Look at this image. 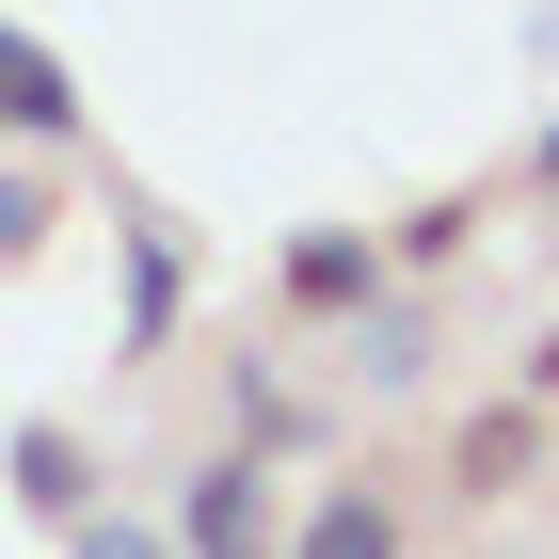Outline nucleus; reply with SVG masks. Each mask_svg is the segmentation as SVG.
<instances>
[{"label":"nucleus","mask_w":559,"mask_h":559,"mask_svg":"<svg viewBox=\"0 0 559 559\" xmlns=\"http://www.w3.org/2000/svg\"><path fill=\"white\" fill-rule=\"evenodd\" d=\"M448 496H464V512H512V496H544V416H527V400H479V416L448 431Z\"/></svg>","instance_id":"6"},{"label":"nucleus","mask_w":559,"mask_h":559,"mask_svg":"<svg viewBox=\"0 0 559 559\" xmlns=\"http://www.w3.org/2000/svg\"><path fill=\"white\" fill-rule=\"evenodd\" d=\"M81 129H96L81 64H64L48 33H16V16H0V144H16V160H64Z\"/></svg>","instance_id":"3"},{"label":"nucleus","mask_w":559,"mask_h":559,"mask_svg":"<svg viewBox=\"0 0 559 559\" xmlns=\"http://www.w3.org/2000/svg\"><path fill=\"white\" fill-rule=\"evenodd\" d=\"M48 544H64V559H176V527H160V512H112V496H96V512H81V527H48Z\"/></svg>","instance_id":"12"},{"label":"nucleus","mask_w":559,"mask_h":559,"mask_svg":"<svg viewBox=\"0 0 559 559\" xmlns=\"http://www.w3.org/2000/svg\"><path fill=\"white\" fill-rule=\"evenodd\" d=\"M368 288H384V240H368V224H288V240H272V304L320 320V336H336Z\"/></svg>","instance_id":"4"},{"label":"nucleus","mask_w":559,"mask_h":559,"mask_svg":"<svg viewBox=\"0 0 559 559\" xmlns=\"http://www.w3.org/2000/svg\"><path fill=\"white\" fill-rule=\"evenodd\" d=\"M176 559H288V479L257 448H209V464H176Z\"/></svg>","instance_id":"1"},{"label":"nucleus","mask_w":559,"mask_h":559,"mask_svg":"<svg viewBox=\"0 0 559 559\" xmlns=\"http://www.w3.org/2000/svg\"><path fill=\"white\" fill-rule=\"evenodd\" d=\"M336 384H352V400H416V384H431V304H416V288H368V304L336 320Z\"/></svg>","instance_id":"5"},{"label":"nucleus","mask_w":559,"mask_h":559,"mask_svg":"<svg viewBox=\"0 0 559 559\" xmlns=\"http://www.w3.org/2000/svg\"><path fill=\"white\" fill-rule=\"evenodd\" d=\"M48 224H64V192H48L33 160H0V272H33V257H48Z\"/></svg>","instance_id":"11"},{"label":"nucleus","mask_w":559,"mask_h":559,"mask_svg":"<svg viewBox=\"0 0 559 559\" xmlns=\"http://www.w3.org/2000/svg\"><path fill=\"white\" fill-rule=\"evenodd\" d=\"M112 368H160L176 352V320H192V240H176L160 209H112Z\"/></svg>","instance_id":"2"},{"label":"nucleus","mask_w":559,"mask_h":559,"mask_svg":"<svg viewBox=\"0 0 559 559\" xmlns=\"http://www.w3.org/2000/svg\"><path fill=\"white\" fill-rule=\"evenodd\" d=\"M304 431H320V416H304V384H288V368H272V352H224V448L288 464Z\"/></svg>","instance_id":"9"},{"label":"nucleus","mask_w":559,"mask_h":559,"mask_svg":"<svg viewBox=\"0 0 559 559\" xmlns=\"http://www.w3.org/2000/svg\"><path fill=\"white\" fill-rule=\"evenodd\" d=\"M512 400H527V416H559V336H527V384H512Z\"/></svg>","instance_id":"13"},{"label":"nucleus","mask_w":559,"mask_h":559,"mask_svg":"<svg viewBox=\"0 0 559 559\" xmlns=\"http://www.w3.org/2000/svg\"><path fill=\"white\" fill-rule=\"evenodd\" d=\"M288 559H400V496L384 479H320L288 512Z\"/></svg>","instance_id":"8"},{"label":"nucleus","mask_w":559,"mask_h":559,"mask_svg":"<svg viewBox=\"0 0 559 559\" xmlns=\"http://www.w3.org/2000/svg\"><path fill=\"white\" fill-rule=\"evenodd\" d=\"M479 209H496V192H416L400 224H368V240H384V288H416V272H448V257L479 240Z\"/></svg>","instance_id":"10"},{"label":"nucleus","mask_w":559,"mask_h":559,"mask_svg":"<svg viewBox=\"0 0 559 559\" xmlns=\"http://www.w3.org/2000/svg\"><path fill=\"white\" fill-rule=\"evenodd\" d=\"M527 192H544V209H559V112H544V129H527Z\"/></svg>","instance_id":"14"},{"label":"nucleus","mask_w":559,"mask_h":559,"mask_svg":"<svg viewBox=\"0 0 559 559\" xmlns=\"http://www.w3.org/2000/svg\"><path fill=\"white\" fill-rule=\"evenodd\" d=\"M0 479H16V512H33V527H81L96 496H112V479H96V431H81V416H16Z\"/></svg>","instance_id":"7"}]
</instances>
